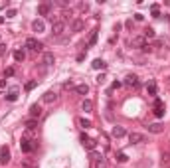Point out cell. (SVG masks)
<instances>
[{
	"label": "cell",
	"mask_w": 170,
	"mask_h": 168,
	"mask_svg": "<svg viewBox=\"0 0 170 168\" xmlns=\"http://www.w3.org/2000/svg\"><path fill=\"white\" fill-rule=\"evenodd\" d=\"M154 115L156 117H162L164 115V105L160 99H154Z\"/></svg>",
	"instance_id": "obj_9"
},
{
	"label": "cell",
	"mask_w": 170,
	"mask_h": 168,
	"mask_svg": "<svg viewBox=\"0 0 170 168\" xmlns=\"http://www.w3.org/2000/svg\"><path fill=\"white\" fill-rule=\"evenodd\" d=\"M148 131L154 133V134H158V133L164 131V125L162 123H152V125H148Z\"/></svg>",
	"instance_id": "obj_11"
},
{
	"label": "cell",
	"mask_w": 170,
	"mask_h": 168,
	"mask_svg": "<svg viewBox=\"0 0 170 168\" xmlns=\"http://www.w3.org/2000/svg\"><path fill=\"white\" fill-rule=\"evenodd\" d=\"M117 160H119V162H127V154H125V152H119V154H117Z\"/></svg>",
	"instance_id": "obj_32"
},
{
	"label": "cell",
	"mask_w": 170,
	"mask_h": 168,
	"mask_svg": "<svg viewBox=\"0 0 170 168\" xmlns=\"http://www.w3.org/2000/svg\"><path fill=\"white\" fill-rule=\"evenodd\" d=\"M125 85L136 87V85H139V77H136V75H127V77H125Z\"/></svg>",
	"instance_id": "obj_10"
},
{
	"label": "cell",
	"mask_w": 170,
	"mask_h": 168,
	"mask_svg": "<svg viewBox=\"0 0 170 168\" xmlns=\"http://www.w3.org/2000/svg\"><path fill=\"white\" fill-rule=\"evenodd\" d=\"M49 12H52V2H44L38 6V14L40 16H48Z\"/></svg>",
	"instance_id": "obj_5"
},
{
	"label": "cell",
	"mask_w": 170,
	"mask_h": 168,
	"mask_svg": "<svg viewBox=\"0 0 170 168\" xmlns=\"http://www.w3.org/2000/svg\"><path fill=\"white\" fill-rule=\"evenodd\" d=\"M14 75V67H6L4 69V77H12Z\"/></svg>",
	"instance_id": "obj_27"
},
{
	"label": "cell",
	"mask_w": 170,
	"mask_h": 168,
	"mask_svg": "<svg viewBox=\"0 0 170 168\" xmlns=\"http://www.w3.org/2000/svg\"><path fill=\"white\" fill-rule=\"evenodd\" d=\"M150 12H152V16H154V18H158V4H152V6H150Z\"/></svg>",
	"instance_id": "obj_28"
},
{
	"label": "cell",
	"mask_w": 170,
	"mask_h": 168,
	"mask_svg": "<svg viewBox=\"0 0 170 168\" xmlns=\"http://www.w3.org/2000/svg\"><path fill=\"white\" fill-rule=\"evenodd\" d=\"M32 30H34V32H44V30H45L44 22H42V20H34V24H32Z\"/></svg>",
	"instance_id": "obj_14"
},
{
	"label": "cell",
	"mask_w": 170,
	"mask_h": 168,
	"mask_svg": "<svg viewBox=\"0 0 170 168\" xmlns=\"http://www.w3.org/2000/svg\"><path fill=\"white\" fill-rule=\"evenodd\" d=\"M75 91H77L79 95H87V93H89V85L81 83V85H77V87H75Z\"/></svg>",
	"instance_id": "obj_18"
},
{
	"label": "cell",
	"mask_w": 170,
	"mask_h": 168,
	"mask_svg": "<svg viewBox=\"0 0 170 168\" xmlns=\"http://www.w3.org/2000/svg\"><path fill=\"white\" fill-rule=\"evenodd\" d=\"M36 127H38V121H34V119L26 121V129H28V131H34Z\"/></svg>",
	"instance_id": "obj_23"
},
{
	"label": "cell",
	"mask_w": 170,
	"mask_h": 168,
	"mask_svg": "<svg viewBox=\"0 0 170 168\" xmlns=\"http://www.w3.org/2000/svg\"><path fill=\"white\" fill-rule=\"evenodd\" d=\"M6 16H8V18H12V16H16V10H8V12H6Z\"/></svg>",
	"instance_id": "obj_33"
},
{
	"label": "cell",
	"mask_w": 170,
	"mask_h": 168,
	"mask_svg": "<svg viewBox=\"0 0 170 168\" xmlns=\"http://www.w3.org/2000/svg\"><path fill=\"white\" fill-rule=\"evenodd\" d=\"M40 117H42V107H40V105H32V109H30V119L38 121Z\"/></svg>",
	"instance_id": "obj_6"
},
{
	"label": "cell",
	"mask_w": 170,
	"mask_h": 168,
	"mask_svg": "<svg viewBox=\"0 0 170 168\" xmlns=\"http://www.w3.org/2000/svg\"><path fill=\"white\" fill-rule=\"evenodd\" d=\"M105 67H107V64L103 60H95L93 61V69H105Z\"/></svg>",
	"instance_id": "obj_21"
},
{
	"label": "cell",
	"mask_w": 170,
	"mask_h": 168,
	"mask_svg": "<svg viewBox=\"0 0 170 168\" xmlns=\"http://www.w3.org/2000/svg\"><path fill=\"white\" fill-rule=\"evenodd\" d=\"M119 87H121V83H119V81H115L113 85H111V89H119Z\"/></svg>",
	"instance_id": "obj_34"
},
{
	"label": "cell",
	"mask_w": 170,
	"mask_h": 168,
	"mask_svg": "<svg viewBox=\"0 0 170 168\" xmlns=\"http://www.w3.org/2000/svg\"><path fill=\"white\" fill-rule=\"evenodd\" d=\"M125 134H127V133H125V129H123V127H119V125L113 129V137H115V138H123Z\"/></svg>",
	"instance_id": "obj_16"
},
{
	"label": "cell",
	"mask_w": 170,
	"mask_h": 168,
	"mask_svg": "<svg viewBox=\"0 0 170 168\" xmlns=\"http://www.w3.org/2000/svg\"><path fill=\"white\" fill-rule=\"evenodd\" d=\"M79 125L83 129H89V127H93V125H91V121H87V119H79Z\"/></svg>",
	"instance_id": "obj_25"
},
{
	"label": "cell",
	"mask_w": 170,
	"mask_h": 168,
	"mask_svg": "<svg viewBox=\"0 0 170 168\" xmlns=\"http://www.w3.org/2000/svg\"><path fill=\"white\" fill-rule=\"evenodd\" d=\"M8 162H10V148L2 146L0 148V164H8Z\"/></svg>",
	"instance_id": "obj_3"
},
{
	"label": "cell",
	"mask_w": 170,
	"mask_h": 168,
	"mask_svg": "<svg viewBox=\"0 0 170 168\" xmlns=\"http://www.w3.org/2000/svg\"><path fill=\"white\" fill-rule=\"evenodd\" d=\"M6 99H8V101H16V99H18V89H16V87H12V89L8 91Z\"/></svg>",
	"instance_id": "obj_17"
},
{
	"label": "cell",
	"mask_w": 170,
	"mask_h": 168,
	"mask_svg": "<svg viewBox=\"0 0 170 168\" xmlns=\"http://www.w3.org/2000/svg\"><path fill=\"white\" fill-rule=\"evenodd\" d=\"M131 46H132V48H144V46H146V42H144L143 36H135V38L131 40Z\"/></svg>",
	"instance_id": "obj_8"
},
{
	"label": "cell",
	"mask_w": 170,
	"mask_h": 168,
	"mask_svg": "<svg viewBox=\"0 0 170 168\" xmlns=\"http://www.w3.org/2000/svg\"><path fill=\"white\" fill-rule=\"evenodd\" d=\"M6 52H8L6 44H0V57H4V56H6Z\"/></svg>",
	"instance_id": "obj_31"
},
{
	"label": "cell",
	"mask_w": 170,
	"mask_h": 168,
	"mask_svg": "<svg viewBox=\"0 0 170 168\" xmlns=\"http://www.w3.org/2000/svg\"><path fill=\"white\" fill-rule=\"evenodd\" d=\"M24 57H26V53H24L22 49H16L14 52V60L16 61H24Z\"/></svg>",
	"instance_id": "obj_22"
},
{
	"label": "cell",
	"mask_w": 170,
	"mask_h": 168,
	"mask_svg": "<svg viewBox=\"0 0 170 168\" xmlns=\"http://www.w3.org/2000/svg\"><path fill=\"white\" fill-rule=\"evenodd\" d=\"M81 109H83L85 113H91V111H93V103H91L89 99H85L83 103H81Z\"/></svg>",
	"instance_id": "obj_19"
},
{
	"label": "cell",
	"mask_w": 170,
	"mask_h": 168,
	"mask_svg": "<svg viewBox=\"0 0 170 168\" xmlns=\"http://www.w3.org/2000/svg\"><path fill=\"white\" fill-rule=\"evenodd\" d=\"M56 99H57V93H53V91H48L44 95V103H53Z\"/></svg>",
	"instance_id": "obj_15"
},
{
	"label": "cell",
	"mask_w": 170,
	"mask_h": 168,
	"mask_svg": "<svg viewBox=\"0 0 170 168\" xmlns=\"http://www.w3.org/2000/svg\"><path fill=\"white\" fill-rule=\"evenodd\" d=\"M63 30H65V22H63V20H57V22L52 24V34H53V36H61Z\"/></svg>",
	"instance_id": "obj_2"
},
{
	"label": "cell",
	"mask_w": 170,
	"mask_h": 168,
	"mask_svg": "<svg viewBox=\"0 0 170 168\" xmlns=\"http://www.w3.org/2000/svg\"><path fill=\"white\" fill-rule=\"evenodd\" d=\"M81 144L85 146V148H89V150H95V146H97V142L93 141V138H87L85 134L81 137Z\"/></svg>",
	"instance_id": "obj_7"
},
{
	"label": "cell",
	"mask_w": 170,
	"mask_h": 168,
	"mask_svg": "<svg viewBox=\"0 0 170 168\" xmlns=\"http://www.w3.org/2000/svg\"><path fill=\"white\" fill-rule=\"evenodd\" d=\"M4 87H6V79H2V81H0V91H4Z\"/></svg>",
	"instance_id": "obj_35"
},
{
	"label": "cell",
	"mask_w": 170,
	"mask_h": 168,
	"mask_svg": "<svg viewBox=\"0 0 170 168\" xmlns=\"http://www.w3.org/2000/svg\"><path fill=\"white\" fill-rule=\"evenodd\" d=\"M44 64L45 65H53V64H56V56H53L52 52H45L44 53Z\"/></svg>",
	"instance_id": "obj_12"
},
{
	"label": "cell",
	"mask_w": 170,
	"mask_h": 168,
	"mask_svg": "<svg viewBox=\"0 0 170 168\" xmlns=\"http://www.w3.org/2000/svg\"><path fill=\"white\" fill-rule=\"evenodd\" d=\"M36 85H38V81H28V83H26V91H32Z\"/></svg>",
	"instance_id": "obj_29"
},
{
	"label": "cell",
	"mask_w": 170,
	"mask_h": 168,
	"mask_svg": "<svg viewBox=\"0 0 170 168\" xmlns=\"http://www.w3.org/2000/svg\"><path fill=\"white\" fill-rule=\"evenodd\" d=\"M146 89H148V93H150V95H156V83L150 81V83L146 85Z\"/></svg>",
	"instance_id": "obj_24"
},
{
	"label": "cell",
	"mask_w": 170,
	"mask_h": 168,
	"mask_svg": "<svg viewBox=\"0 0 170 168\" xmlns=\"http://www.w3.org/2000/svg\"><path fill=\"white\" fill-rule=\"evenodd\" d=\"M144 38H154V30H152V28H146V30H144Z\"/></svg>",
	"instance_id": "obj_30"
},
{
	"label": "cell",
	"mask_w": 170,
	"mask_h": 168,
	"mask_svg": "<svg viewBox=\"0 0 170 168\" xmlns=\"http://www.w3.org/2000/svg\"><path fill=\"white\" fill-rule=\"evenodd\" d=\"M95 42H97V30H93V32H91V38H89V46H93Z\"/></svg>",
	"instance_id": "obj_26"
},
{
	"label": "cell",
	"mask_w": 170,
	"mask_h": 168,
	"mask_svg": "<svg viewBox=\"0 0 170 168\" xmlns=\"http://www.w3.org/2000/svg\"><path fill=\"white\" fill-rule=\"evenodd\" d=\"M93 168H107V160L105 158H97V160H95V164H93Z\"/></svg>",
	"instance_id": "obj_20"
},
{
	"label": "cell",
	"mask_w": 170,
	"mask_h": 168,
	"mask_svg": "<svg viewBox=\"0 0 170 168\" xmlns=\"http://www.w3.org/2000/svg\"><path fill=\"white\" fill-rule=\"evenodd\" d=\"M128 141H131L132 144H139V142H146V138H144V134H140V133H131L128 134Z\"/></svg>",
	"instance_id": "obj_4"
},
{
	"label": "cell",
	"mask_w": 170,
	"mask_h": 168,
	"mask_svg": "<svg viewBox=\"0 0 170 168\" xmlns=\"http://www.w3.org/2000/svg\"><path fill=\"white\" fill-rule=\"evenodd\" d=\"M26 48L30 49V52H40L44 46H42V42H38L36 38H28L26 40Z\"/></svg>",
	"instance_id": "obj_1"
},
{
	"label": "cell",
	"mask_w": 170,
	"mask_h": 168,
	"mask_svg": "<svg viewBox=\"0 0 170 168\" xmlns=\"http://www.w3.org/2000/svg\"><path fill=\"white\" fill-rule=\"evenodd\" d=\"M24 168H38V166H28V164H24Z\"/></svg>",
	"instance_id": "obj_37"
},
{
	"label": "cell",
	"mask_w": 170,
	"mask_h": 168,
	"mask_svg": "<svg viewBox=\"0 0 170 168\" xmlns=\"http://www.w3.org/2000/svg\"><path fill=\"white\" fill-rule=\"evenodd\" d=\"M143 52H152V46H148V44H146V46L143 48Z\"/></svg>",
	"instance_id": "obj_36"
},
{
	"label": "cell",
	"mask_w": 170,
	"mask_h": 168,
	"mask_svg": "<svg viewBox=\"0 0 170 168\" xmlns=\"http://www.w3.org/2000/svg\"><path fill=\"white\" fill-rule=\"evenodd\" d=\"M83 20H73V24H71V32H81L83 30Z\"/></svg>",
	"instance_id": "obj_13"
}]
</instances>
